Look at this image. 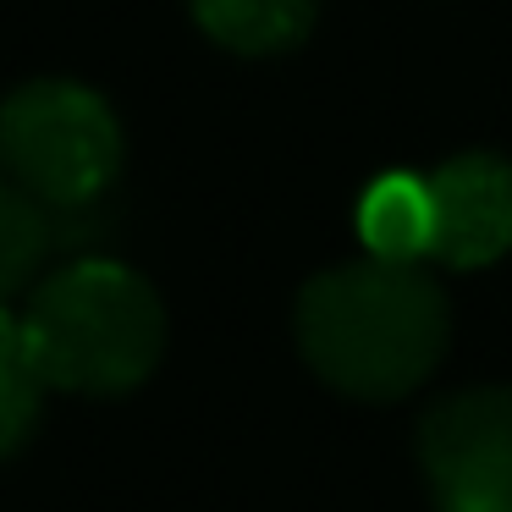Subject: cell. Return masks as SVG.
Masks as SVG:
<instances>
[{
    "label": "cell",
    "mask_w": 512,
    "mask_h": 512,
    "mask_svg": "<svg viewBox=\"0 0 512 512\" xmlns=\"http://www.w3.org/2000/svg\"><path fill=\"white\" fill-rule=\"evenodd\" d=\"M23 353L45 386L116 397L160 364L166 309L138 270L116 259H78L34 287L23 314Z\"/></svg>",
    "instance_id": "obj_2"
},
{
    "label": "cell",
    "mask_w": 512,
    "mask_h": 512,
    "mask_svg": "<svg viewBox=\"0 0 512 512\" xmlns=\"http://www.w3.org/2000/svg\"><path fill=\"white\" fill-rule=\"evenodd\" d=\"M193 17L237 56H276L309 34L314 0H193Z\"/></svg>",
    "instance_id": "obj_6"
},
{
    "label": "cell",
    "mask_w": 512,
    "mask_h": 512,
    "mask_svg": "<svg viewBox=\"0 0 512 512\" xmlns=\"http://www.w3.org/2000/svg\"><path fill=\"white\" fill-rule=\"evenodd\" d=\"M17 364H28V353H23V320H12V314L0 309V375H12Z\"/></svg>",
    "instance_id": "obj_10"
},
{
    "label": "cell",
    "mask_w": 512,
    "mask_h": 512,
    "mask_svg": "<svg viewBox=\"0 0 512 512\" xmlns=\"http://www.w3.org/2000/svg\"><path fill=\"white\" fill-rule=\"evenodd\" d=\"M45 248H50V226L39 199L17 182H0V298H12L34 281Z\"/></svg>",
    "instance_id": "obj_8"
},
{
    "label": "cell",
    "mask_w": 512,
    "mask_h": 512,
    "mask_svg": "<svg viewBox=\"0 0 512 512\" xmlns=\"http://www.w3.org/2000/svg\"><path fill=\"white\" fill-rule=\"evenodd\" d=\"M303 358L347 397L386 402L413 391L446 347V303L402 259L325 270L298 298Z\"/></svg>",
    "instance_id": "obj_1"
},
{
    "label": "cell",
    "mask_w": 512,
    "mask_h": 512,
    "mask_svg": "<svg viewBox=\"0 0 512 512\" xmlns=\"http://www.w3.org/2000/svg\"><path fill=\"white\" fill-rule=\"evenodd\" d=\"M39 402H45V380L34 364H17L12 375H0V457H12L34 435Z\"/></svg>",
    "instance_id": "obj_9"
},
{
    "label": "cell",
    "mask_w": 512,
    "mask_h": 512,
    "mask_svg": "<svg viewBox=\"0 0 512 512\" xmlns=\"http://www.w3.org/2000/svg\"><path fill=\"white\" fill-rule=\"evenodd\" d=\"M430 182V254L457 270L496 265L512 248V166L496 155H457Z\"/></svg>",
    "instance_id": "obj_5"
},
{
    "label": "cell",
    "mask_w": 512,
    "mask_h": 512,
    "mask_svg": "<svg viewBox=\"0 0 512 512\" xmlns=\"http://www.w3.org/2000/svg\"><path fill=\"white\" fill-rule=\"evenodd\" d=\"M0 166L39 204L83 210L122 166L116 111L83 83H23L0 100Z\"/></svg>",
    "instance_id": "obj_3"
},
{
    "label": "cell",
    "mask_w": 512,
    "mask_h": 512,
    "mask_svg": "<svg viewBox=\"0 0 512 512\" xmlns=\"http://www.w3.org/2000/svg\"><path fill=\"white\" fill-rule=\"evenodd\" d=\"M424 474L441 512H512V391H463L424 419Z\"/></svg>",
    "instance_id": "obj_4"
},
{
    "label": "cell",
    "mask_w": 512,
    "mask_h": 512,
    "mask_svg": "<svg viewBox=\"0 0 512 512\" xmlns=\"http://www.w3.org/2000/svg\"><path fill=\"white\" fill-rule=\"evenodd\" d=\"M430 182L419 177H380L375 188L358 199V232H364L375 259H402L413 265L419 254H430Z\"/></svg>",
    "instance_id": "obj_7"
}]
</instances>
